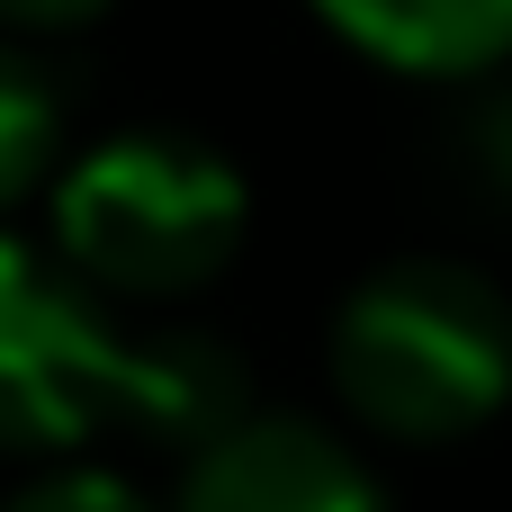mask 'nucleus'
<instances>
[{"label":"nucleus","instance_id":"1","mask_svg":"<svg viewBox=\"0 0 512 512\" xmlns=\"http://www.w3.org/2000/svg\"><path fill=\"white\" fill-rule=\"evenodd\" d=\"M135 423L207 450L243 423V369L207 333H135L99 288L0 234V450H81Z\"/></svg>","mask_w":512,"mask_h":512},{"label":"nucleus","instance_id":"2","mask_svg":"<svg viewBox=\"0 0 512 512\" xmlns=\"http://www.w3.org/2000/svg\"><path fill=\"white\" fill-rule=\"evenodd\" d=\"M333 387L387 441H459L512 396V297L441 252L369 270L333 315Z\"/></svg>","mask_w":512,"mask_h":512},{"label":"nucleus","instance_id":"3","mask_svg":"<svg viewBox=\"0 0 512 512\" xmlns=\"http://www.w3.org/2000/svg\"><path fill=\"white\" fill-rule=\"evenodd\" d=\"M243 171L162 126H126L90 144L54 189V252L81 288L117 297H189L243 252Z\"/></svg>","mask_w":512,"mask_h":512},{"label":"nucleus","instance_id":"4","mask_svg":"<svg viewBox=\"0 0 512 512\" xmlns=\"http://www.w3.org/2000/svg\"><path fill=\"white\" fill-rule=\"evenodd\" d=\"M180 512H387V504L333 432L288 423V414H243L189 459Z\"/></svg>","mask_w":512,"mask_h":512},{"label":"nucleus","instance_id":"5","mask_svg":"<svg viewBox=\"0 0 512 512\" xmlns=\"http://www.w3.org/2000/svg\"><path fill=\"white\" fill-rule=\"evenodd\" d=\"M315 9L360 54L396 72H432V81L495 72L512 54V0H315Z\"/></svg>","mask_w":512,"mask_h":512},{"label":"nucleus","instance_id":"6","mask_svg":"<svg viewBox=\"0 0 512 512\" xmlns=\"http://www.w3.org/2000/svg\"><path fill=\"white\" fill-rule=\"evenodd\" d=\"M54 135H63V108H54V81L0 36V207H18L45 162H54Z\"/></svg>","mask_w":512,"mask_h":512},{"label":"nucleus","instance_id":"7","mask_svg":"<svg viewBox=\"0 0 512 512\" xmlns=\"http://www.w3.org/2000/svg\"><path fill=\"white\" fill-rule=\"evenodd\" d=\"M459 162H468V180L512 216V90H495L486 108H468V126H459Z\"/></svg>","mask_w":512,"mask_h":512},{"label":"nucleus","instance_id":"8","mask_svg":"<svg viewBox=\"0 0 512 512\" xmlns=\"http://www.w3.org/2000/svg\"><path fill=\"white\" fill-rule=\"evenodd\" d=\"M0 512H153L126 477H99V468H63V477H45V486H27V495H9Z\"/></svg>","mask_w":512,"mask_h":512},{"label":"nucleus","instance_id":"9","mask_svg":"<svg viewBox=\"0 0 512 512\" xmlns=\"http://www.w3.org/2000/svg\"><path fill=\"white\" fill-rule=\"evenodd\" d=\"M117 0H0V27H18V36H72V27H90V18H108Z\"/></svg>","mask_w":512,"mask_h":512}]
</instances>
